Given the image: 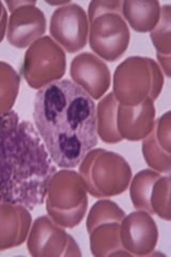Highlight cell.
Wrapping results in <instances>:
<instances>
[{"label": "cell", "mask_w": 171, "mask_h": 257, "mask_svg": "<svg viewBox=\"0 0 171 257\" xmlns=\"http://www.w3.org/2000/svg\"><path fill=\"white\" fill-rule=\"evenodd\" d=\"M157 64L166 77H170L171 72V55H162L156 53Z\"/></svg>", "instance_id": "30"}, {"label": "cell", "mask_w": 171, "mask_h": 257, "mask_svg": "<svg viewBox=\"0 0 171 257\" xmlns=\"http://www.w3.org/2000/svg\"><path fill=\"white\" fill-rule=\"evenodd\" d=\"M153 132L159 146L171 154V115L169 110L155 120Z\"/></svg>", "instance_id": "25"}, {"label": "cell", "mask_w": 171, "mask_h": 257, "mask_svg": "<svg viewBox=\"0 0 171 257\" xmlns=\"http://www.w3.org/2000/svg\"><path fill=\"white\" fill-rule=\"evenodd\" d=\"M123 209L110 199H101L96 202L89 211L87 218L88 234L104 223H121L125 218Z\"/></svg>", "instance_id": "20"}, {"label": "cell", "mask_w": 171, "mask_h": 257, "mask_svg": "<svg viewBox=\"0 0 171 257\" xmlns=\"http://www.w3.org/2000/svg\"><path fill=\"white\" fill-rule=\"evenodd\" d=\"M160 176L161 174L153 170H142L131 179L128 186L129 196L136 210H142L153 214L150 204L151 193L154 183Z\"/></svg>", "instance_id": "18"}, {"label": "cell", "mask_w": 171, "mask_h": 257, "mask_svg": "<svg viewBox=\"0 0 171 257\" xmlns=\"http://www.w3.org/2000/svg\"><path fill=\"white\" fill-rule=\"evenodd\" d=\"M90 250L96 257L132 256L122 245L120 223H104L90 234Z\"/></svg>", "instance_id": "16"}, {"label": "cell", "mask_w": 171, "mask_h": 257, "mask_svg": "<svg viewBox=\"0 0 171 257\" xmlns=\"http://www.w3.org/2000/svg\"><path fill=\"white\" fill-rule=\"evenodd\" d=\"M56 172L35 125L14 110L0 116V203L41 206Z\"/></svg>", "instance_id": "2"}, {"label": "cell", "mask_w": 171, "mask_h": 257, "mask_svg": "<svg viewBox=\"0 0 171 257\" xmlns=\"http://www.w3.org/2000/svg\"><path fill=\"white\" fill-rule=\"evenodd\" d=\"M121 242L132 256H149L158 242V228L152 214L136 210L120 223Z\"/></svg>", "instance_id": "9"}, {"label": "cell", "mask_w": 171, "mask_h": 257, "mask_svg": "<svg viewBox=\"0 0 171 257\" xmlns=\"http://www.w3.org/2000/svg\"><path fill=\"white\" fill-rule=\"evenodd\" d=\"M88 210V200L80 206L71 210H57L53 208H46L50 218L63 228H74L81 223Z\"/></svg>", "instance_id": "24"}, {"label": "cell", "mask_w": 171, "mask_h": 257, "mask_svg": "<svg viewBox=\"0 0 171 257\" xmlns=\"http://www.w3.org/2000/svg\"><path fill=\"white\" fill-rule=\"evenodd\" d=\"M160 4L157 0H125L122 2V16L136 32H151L160 18Z\"/></svg>", "instance_id": "15"}, {"label": "cell", "mask_w": 171, "mask_h": 257, "mask_svg": "<svg viewBox=\"0 0 171 257\" xmlns=\"http://www.w3.org/2000/svg\"><path fill=\"white\" fill-rule=\"evenodd\" d=\"M119 103L112 92L103 96L95 106L97 138L106 144L122 142L117 127V109Z\"/></svg>", "instance_id": "17"}, {"label": "cell", "mask_w": 171, "mask_h": 257, "mask_svg": "<svg viewBox=\"0 0 171 257\" xmlns=\"http://www.w3.org/2000/svg\"><path fill=\"white\" fill-rule=\"evenodd\" d=\"M20 74L11 64L0 61V116L12 110L20 93Z\"/></svg>", "instance_id": "19"}, {"label": "cell", "mask_w": 171, "mask_h": 257, "mask_svg": "<svg viewBox=\"0 0 171 257\" xmlns=\"http://www.w3.org/2000/svg\"><path fill=\"white\" fill-rule=\"evenodd\" d=\"M87 200V186L79 173L63 168L51 177L45 196L46 208L71 210Z\"/></svg>", "instance_id": "11"}, {"label": "cell", "mask_w": 171, "mask_h": 257, "mask_svg": "<svg viewBox=\"0 0 171 257\" xmlns=\"http://www.w3.org/2000/svg\"><path fill=\"white\" fill-rule=\"evenodd\" d=\"M88 193L93 197H113L124 193L132 179V167L117 152L92 149L79 163Z\"/></svg>", "instance_id": "3"}, {"label": "cell", "mask_w": 171, "mask_h": 257, "mask_svg": "<svg viewBox=\"0 0 171 257\" xmlns=\"http://www.w3.org/2000/svg\"><path fill=\"white\" fill-rule=\"evenodd\" d=\"M131 32L122 13L104 12L89 21L88 43L94 54L106 61H117L124 55Z\"/></svg>", "instance_id": "5"}, {"label": "cell", "mask_w": 171, "mask_h": 257, "mask_svg": "<svg viewBox=\"0 0 171 257\" xmlns=\"http://www.w3.org/2000/svg\"><path fill=\"white\" fill-rule=\"evenodd\" d=\"M51 38L64 52L74 54L88 44L89 21L85 9L75 3L57 8L50 24Z\"/></svg>", "instance_id": "7"}, {"label": "cell", "mask_w": 171, "mask_h": 257, "mask_svg": "<svg viewBox=\"0 0 171 257\" xmlns=\"http://www.w3.org/2000/svg\"><path fill=\"white\" fill-rule=\"evenodd\" d=\"M151 59L132 56L116 68L112 93L121 105L137 106L150 96L152 88Z\"/></svg>", "instance_id": "6"}, {"label": "cell", "mask_w": 171, "mask_h": 257, "mask_svg": "<svg viewBox=\"0 0 171 257\" xmlns=\"http://www.w3.org/2000/svg\"><path fill=\"white\" fill-rule=\"evenodd\" d=\"M155 115V105L150 98H146L137 106H125L119 104L117 127L122 140L129 142L142 141L153 131Z\"/></svg>", "instance_id": "13"}, {"label": "cell", "mask_w": 171, "mask_h": 257, "mask_svg": "<svg viewBox=\"0 0 171 257\" xmlns=\"http://www.w3.org/2000/svg\"><path fill=\"white\" fill-rule=\"evenodd\" d=\"M70 3V0L69 2H46V4H48L50 6H57V7H62V6H66V5H68Z\"/></svg>", "instance_id": "31"}, {"label": "cell", "mask_w": 171, "mask_h": 257, "mask_svg": "<svg viewBox=\"0 0 171 257\" xmlns=\"http://www.w3.org/2000/svg\"><path fill=\"white\" fill-rule=\"evenodd\" d=\"M142 155L151 170L159 174H169L171 171V154L162 149L152 131L142 140Z\"/></svg>", "instance_id": "21"}, {"label": "cell", "mask_w": 171, "mask_h": 257, "mask_svg": "<svg viewBox=\"0 0 171 257\" xmlns=\"http://www.w3.org/2000/svg\"><path fill=\"white\" fill-rule=\"evenodd\" d=\"M34 120L48 154L61 168L77 167L99 142L94 100L69 79L37 92Z\"/></svg>", "instance_id": "1"}, {"label": "cell", "mask_w": 171, "mask_h": 257, "mask_svg": "<svg viewBox=\"0 0 171 257\" xmlns=\"http://www.w3.org/2000/svg\"><path fill=\"white\" fill-rule=\"evenodd\" d=\"M47 22L36 0H23L20 7L11 11L8 21L7 40L16 48H26L38 39L44 37Z\"/></svg>", "instance_id": "8"}, {"label": "cell", "mask_w": 171, "mask_h": 257, "mask_svg": "<svg viewBox=\"0 0 171 257\" xmlns=\"http://www.w3.org/2000/svg\"><path fill=\"white\" fill-rule=\"evenodd\" d=\"M66 228L42 215L31 224L27 237V248L34 257H60L67 245Z\"/></svg>", "instance_id": "12"}, {"label": "cell", "mask_w": 171, "mask_h": 257, "mask_svg": "<svg viewBox=\"0 0 171 257\" xmlns=\"http://www.w3.org/2000/svg\"><path fill=\"white\" fill-rule=\"evenodd\" d=\"M8 11L5 7V4L0 2V43L4 41V39L7 35V28H8Z\"/></svg>", "instance_id": "29"}, {"label": "cell", "mask_w": 171, "mask_h": 257, "mask_svg": "<svg viewBox=\"0 0 171 257\" xmlns=\"http://www.w3.org/2000/svg\"><path fill=\"white\" fill-rule=\"evenodd\" d=\"M21 70L28 86L40 90L66 74V52L51 37L44 36L27 47Z\"/></svg>", "instance_id": "4"}, {"label": "cell", "mask_w": 171, "mask_h": 257, "mask_svg": "<svg viewBox=\"0 0 171 257\" xmlns=\"http://www.w3.org/2000/svg\"><path fill=\"white\" fill-rule=\"evenodd\" d=\"M170 186L171 182L169 175L160 176L154 183L150 198L152 213L156 214L160 219L167 222L171 220Z\"/></svg>", "instance_id": "22"}, {"label": "cell", "mask_w": 171, "mask_h": 257, "mask_svg": "<svg viewBox=\"0 0 171 257\" xmlns=\"http://www.w3.org/2000/svg\"><path fill=\"white\" fill-rule=\"evenodd\" d=\"M31 224L29 209L22 205L0 203V251L25 243Z\"/></svg>", "instance_id": "14"}, {"label": "cell", "mask_w": 171, "mask_h": 257, "mask_svg": "<svg viewBox=\"0 0 171 257\" xmlns=\"http://www.w3.org/2000/svg\"><path fill=\"white\" fill-rule=\"evenodd\" d=\"M70 75L72 82L93 100H101L110 87L111 75L107 63L92 53L75 56L70 66Z\"/></svg>", "instance_id": "10"}, {"label": "cell", "mask_w": 171, "mask_h": 257, "mask_svg": "<svg viewBox=\"0 0 171 257\" xmlns=\"http://www.w3.org/2000/svg\"><path fill=\"white\" fill-rule=\"evenodd\" d=\"M150 38L156 53L171 55V6L164 5L160 8V18L151 32Z\"/></svg>", "instance_id": "23"}, {"label": "cell", "mask_w": 171, "mask_h": 257, "mask_svg": "<svg viewBox=\"0 0 171 257\" xmlns=\"http://www.w3.org/2000/svg\"><path fill=\"white\" fill-rule=\"evenodd\" d=\"M63 257H71V256H81V251L79 248V245L71 235L68 234V240H67V245L64 248V252L62 254Z\"/></svg>", "instance_id": "28"}, {"label": "cell", "mask_w": 171, "mask_h": 257, "mask_svg": "<svg viewBox=\"0 0 171 257\" xmlns=\"http://www.w3.org/2000/svg\"><path fill=\"white\" fill-rule=\"evenodd\" d=\"M151 71H152V88H151L149 98L154 102L158 98L162 90V87H164V84H165V78H164V73H162V71L160 70L157 62L153 59H151Z\"/></svg>", "instance_id": "27"}, {"label": "cell", "mask_w": 171, "mask_h": 257, "mask_svg": "<svg viewBox=\"0 0 171 257\" xmlns=\"http://www.w3.org/2000/svg\"><path fill=\"white\" fill-rule=\"evenodd\" d=\"M104 12L122 13V2L115 0H93L88 7V21L94 19L96 15Z\"/></svg>", "instance_id": "26"}]
</instances>
